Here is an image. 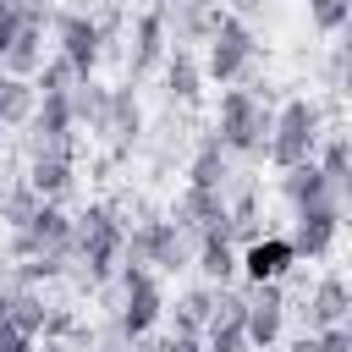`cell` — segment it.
Wrapping results in <instances>:
<instances>
[{
  "instance_id": "e575fe53",
  "label": "cell",
  "mask_w": 352,
  "mask_h": 352,
  "mask_svg": "<svg viewBox=\"0 0 352 352\" xmlns=\"http://www.w3.org/2000/svg\"><path fill=\"white\" fill-rule=\"evenodd\" d=\"M165 352H204V341H198V336H170Z\"/></svg>"
},
{
  "instance_id": "f546056e",
  "label": "cell",
  "mask_w": 352,
  "mask_h": 352,
  "mask_svg": "<svg viewBox=\"0 0 352 352\" xmlns=\"http://www.w3.org/2000/svg\"><path fill=\"white\" fill-rule=\"evenodd\" d=\"M72 330H77V308L72 302H44V330L38 336L44 341H66Z\"/></svg>"
},
{
  "instance_id": "5b68a950",
  "label": "cell",
  "mask_w": 352,
  "mask_h": 352,
  "mask_svg": "<svg viewBox=\"0 0 352 352\" xmlns=\"http://www.w3.org/2000/svg\"><path fill=\"white\" fill-rule=\"evenodd\" d=\"M319 138H324V104L297 94V99H286V104L275 110V126H270V148H264V160H270L275 170H286V165H297V160H314Z\"/></svg>"
},
{
  "instance_id": "4316f807",
  "label": "cell",
  "mask_w": 352,
  "mask_h": 352,
  "mask_svg": "<svg viewBox=\"0 0 352 352\" xmlns=\"http://www.w3.org/2000/svg\"><path fill=\"white\" fill-rule=\"evenodd\" d=\"M308 28L324 38H341L352 28V0H308Z\"/></svg>"
},
{
  "instance_id": "30bf717a",
  "label": "cell",
  "mask_w": 352,
  "mask_h": 352,
  "mask_svg": "<svg viewBox=\"0 0 352 352\" xmlns=\"http://www.w3.org/2000/svg\"><path fill=\"white\" fill-rule=\"evenodd\" d=\"M126 44H132V50H121V60H126V82L154 77V72H160V60H165V50H170V33H165V16H160V6H154V0L126 22Z\"/></svg>"
},
{
  "instance_id": "277c9868",
  "label": "cell",
  "mask_w": 352,
  "mask_h": 352,
  "mask_svg": "<svg viewBox=\"0 0 352 352\" xmlns=\"http://www.w3.org/2000/svg\"><path fill=\"white\" fill-rule=\"evenodd\" d=\"M126 264H143L154 275H182L192 270V236L170 214L143 209V220H126Z\"/></svg>"
},
{
  "instance_id": "7402d4cb",
  "label": "cell",
  "mask_w": 352,
  "mask_h": 352,
  "mask_svg": "<svg viewBox=\"0 0 352 352\" xmlns=\"http://www.w3.org/2000/svg\"><path fill=\"white\" fill-rule=\"evenodd\" d=\"M72 121H77V132L88 126L94 138L104 132V110H110V82H99V77H77L72 82Z\"/></svg>"
},
{
  "instance_id": "6da1fadb",
  "label": "cell",
  "mask_w": 352,
  "mask_h": 352,
  "mask_svg": "<svg viewBox=\"0 0 352 352\" xmlns=\"http://www.w3.org/2000/svg\"><path fill=\"white\" fill-rule=\"evenodd\" d=\"M121 258H126V220L116 204H88L82 214H72V275L82 292L110 286Z\"/></svg>"
},
{
  "instance_id": "60d3db41",
  "label": "cell",
  "mask_w": 352,
  "mask_h": 352,
  "mask_svg": "<svg viewBox=\"0 0 352 352\" xmlns=\"http://www.w3.org/2000/svg\"><path fill=\"white\" fill-rule=\"evenodd\" d=\"M236 6H242V11H253V6H258V0H236Z\"/></svg>"
},
{
  "instance_id": "7c38bea8",
  "label": "cell",
  "mask_w": 352,
  "mask_h": 352,
  "mask_svg": "<svg viewBox=\"0 0 352 352\" xmlns=\"http://www.w3.org/2000/svg\"><path fill=\"white\" fill-rule=\"evenodd\" d=\"M170 220H176L192 242L209 236V231L231 236V209H226V192H220V187H182V198L170 204Z\"/></svg>"
},
{
  "instance_id": "44dd1931",
  "label": "cell",
  "mask_w": 352,
  "mask_h": 352,
  "mask_svg": "<svg viewBox=\"0 0 352 352\" xmlns=\"http://www.w3.org/2000/svg\"><path fill=\"white\" fill-rule=\"evenodd\" d=\"M187 187H231V154L214 143V132H204L198 138V148H192V160H187Z\"/></svg>"
},
{
  "instance_id": "ba28073f",
  "label": "cell",
  "mask_w": 352,
  "mask_h": 352,
  "mask_svg": "<svg viewBox=\"0 0 352 352\" xmlns=\"http://www.w3.org/2000/svg\"><path fill=\"white\" fill-rule=\"evenodd\" d=\"M6 253H11V258H33V253H72V214H66V204L38 198V209L11 231Z\"/></svg>"
},
{
  "instance_id": "cb8c5ba5",
  "label": "cell",
  "mask_w": 352,
  "mask_h": 352,
  "mask_svg": "<svg viewBox=\"0 0 352 352\" xmlns=\"http://www.w3.org/2000/svg\"><path fill=\"white\" fill-rule=\"evenodd\" d=\"M44 292L38 286H11V308H6V324H16L22 336H33L38 341V330H44Z\"/></svg>"
},
{
  "instance_id": "ffe728a7",
  "label": "cell",
  "mask_w": 352,
  "mask_h": 352,
  "mask_svg": "<svg viewBox=\"0 0 352 352\" xmlns=\"http://www.w3.org/2000/svg\"><path fill=\"white\" fill-rule=\"evenodd\" d=\"M192 270H198L209 286H231V280H236V242L220 236V231L198 236V242H192Z\"/></svg>"
},
{
  "instance_id": "8fae6325",
  "label": "cell",
  "mask_w": 352,
  "mask_h": 352,
  "mask_svg": "<svg viewBox=\"0 0 352 352\" xmlns=\"http://www.w3.org/2000/svg\"><path fill=\"white\" fill-rule=\"evenodd\" d=\"M297 264H302V258H297V248H292L286 231H258L253 242L236 248V275H242L248 286H258V280H286Z\"/></svg>"
},
{
  "instance_id": "5bb4252c",
  "label": "cell",
  "mask_w": 352,
  "mask_h": 352,
  "mask_svg": "<svg viewBox=\"0 0 352 352\" xmlns=\"http://www.w3.org/2000/svg\"><path fill=\"white\" fill-rule=\"evenodd\" d=\"M352 314V292L336 270H324L308 292H302V330H324V324H341Z\"/></svg>"
},
{
  "instance_id": "8d00e7d4",
  "label": "cell",
  "mask_w": 352,
  "mask_h": 352,
  "mask_svg": "<svg viewBox=\"0 0 352 352\" xmlns=\"http://www.w3.org/2000/svg\"><path fill=\"white\" fill-rule=\"evenodd\" d=\"M6 308H11V286L0 280V324H6Z\"/></svg>"
},
{
  "instance_id": "52a82bcc",
  "label": "cell",
  "mask_w": 352,
  "mask_h": 352,
  "mask_svg": "<svg viewBox=\"0 0 352 352\" xmlns=\"http://www.w3.org/2000/svg\"><path fill=\"white\" fill-rule=\"evenodd\" d=\"M50 38H55V55L77 72V77H99V60H104V38H99V22L94 11H55L50 16Z\"/></svg>"
},
{
  "instance_id": "603a6c76",
  "label": "cell",
  "mask_w": 352,
  "mask_h": 352,
  "mask_svg": "<svg viewBox=\"0 0 352 352\" xmlns=\"http://www.w3.org/2000/svg\"><path fill=\"white\" fill-rule=\"evenodd\" d=\"M209 302H214V286H209V280L187 286V292L176 297V308L165 302V314H170V336H198V330L209 324Z\"/></svg>"
},
{
  "instance_id": "f35d334b",
  "label": "cell",
  "mask_w": 352,
  "mask_h": 352,
  "mask_svg": "<svg viewBox=\"0 0 352 352\" xmlns=\"http://www.w3.org/2000/svg\"><path fill=\"white\" fill-rule=\"evenodd\" d=\"M0 11H16V0H0Z\"/></svg>"
},
{
  "instance_id": "d6a6232c",
  "label": "cell",
  "mask_w": 352,
  "mask_h": 352,
  "mask_svg": "<svg viewBox=\"0 0 352 352\" xmlns=\"http://www.w3.org/2000/svg\"><path fill=\"white\" fill-rule=\"evenodd\" d=\"M341 77H346V44H336L330 50V66H324V82L330 88H341Z\"/></svg>"
},
{
  "instance_id": "7a4b0ae2",
  "label": "cell",
  "mask_w": 352,
  "mask_h": 352,
  "mask_svg": "<svg viewBox=\"0 0 352 352\" xmlns=\"http://www.w3.org/2000/svg\"><path fill=\"white\" fill-rule=\"evenodd\" d=\"M270 126H275V104H270L258 88H226V94H220L214 143H220L231 160H264Z\"/></svg>"
},
{
  "instance_id": "836d02e7",
  "label": "cell",
  "mask_w": 352,
  "mask_h": 352,
  "mask_svg": "<svg viewBox=\"0 0 352 352\" xmlns=\"http://www.w3.org/2000/svg\"><path fill=\"white\" fill-rule=\"evenodd\" d=\"M280 352H324V346H319V336H314V330H302V336L280 341Z\"/></svg>"
},
{
  "instance_id": "ac0fdd59",
  "label": "cell",
  "mask_w": 352,
  "mask_h": 352,
  "mask_svg": "<svg viewBox=\"0 0 352 352\" xmlns=\"http://www.w3.org/2000/svg\"><path fill=\"white\" fill-rule=\"evenodd\" d=\"M314 165H319L330 198L346 204V192H352V143H346V132H324L319 148H314Z\"/></svg>"
},
{
  "instance_id": "e0dca14e",
  "label": "cell",
  "mask_w": 352,
  "mask_h": 352,
  "mask_svg": "<svg viewBox=\"0 0 352 352\" xmlns=\"http://www.w3.org/2000/svg\"><path fill=\"white\" fill-rule=\"evenodd\" d=\"M22 182H28L38 198H55V204H66V192L77 187V160H66V154H28V170H22Z\"/></svg>"
},
{
  "instance_id": "f1b7e54d",
  "label": "cell",
  "mask_w": 352,
  "mask_h": 352,
  "mask_svg": "<svg viewBox=\"0 0 352 352\" xmlns=\"http://www.w3.org/2000/svg\"><path fill=\"white\" fill-rule=\"evenodd\" d=\"M33 209H38V192H33V187H28L22 176H16V182H11L6 192H0V220H6L11 231H16V226H22L28 214H33Z\"/></svg>"
},
{
  "instance_id": "4dcf8cb0",
  "label": "cell",
  "mask_w": 352,
  "mask_h": 352,
  "mask_svg": "<svg viewBox=\"0 0 352 352\" xmlns=\"http://www.w3.org/2000/svg\"><path fill=\"white\" fill-rule=\"evenodd\" d=\"M319 336V346L324 352H352V324L341 319V324H324V330H314Z\"/></svg>"
},
{
  "instance_id": "2e32d148",
  "label": "cell",
  "mask_w": 352,
  "mask_h": 352,
  "mask_svg": "<svg viewBox=\"0 0 352 352\" xmlns=\"http://www.w3.org/2000/svg\"><path fill=\"white\" fill-rule=\"evenodd\" d=\"M44 28H50V22L16 11V33H11V44H6V55H0V72H11V77H33L38 60H44Z\"/></svg>"
},
{
  "instance_id": "74e56055",
  "label": "cell",
  "mask_w": 352,
  "mask_h": 352,
  "mask_svg": "<svg viewBox=\"0 0 352 352\" xmlns=\"http://www.w3.org/2000/svg\"><path fill=\"white\" fill-rule=\"evenodd\" d=\"M33 352H72L66 341H44V346H33Z\"/></svg>"
},
{
  "instance_id": "ab89813d",
  "label": "cell",
  "mask_w": 352,
  "mask_h": 352,
  "mask_svg": "<svg viewBox=\"0 0 352 352\" xmlns=\"http://www.w3.org/2000/svg\"><path fill=\"white\" fill-rule=\"evenodd\" d=\"M6 132H11V126H6V121H0V148H6Z\"/></svg>"
},
{
  "instance_id": "83f0119b",
  "label": "cell",
  "mask_w": 352,
  "mask_h": 352,
  "mask_svg": "<svg viewBox=\"0 0 352 352\" xmlns=\"http://www.w3.org/2000/svg\"><path fill=\"white\" fill-rule=\"evenodd\" d=\"M28 82H33V94H72L77 72H72V66H66L60 55H44V60H38V72H33Z\"/></svg>"
},
{
  "instance_id": "3957f363",
  "label": "cell",
  "mask_w": 352,
  "mask_h": 352,
  "mask_svg": "<svg viewBox=\"0 0 352 352\" xmlns=\"http://www.w3.org/2000/svg\"><path fill=\"white\" fill-rule=\"evenodd\" d=\"M253 60H258V38H253L248 16H242V11H214L209 38H204V60H198L204 77L220 82V88H236V82L253 72Z\"/></svg>"
},
{
  "instance_id": "d4e9b609",
  "label": "cell",
  "mask_w": 352,
  "mask_h": 352,
  "mask_svg": "<svg viewBox=\"0 0 352 352\" xmlns=\"http://www.w3.org/2000/svg\"><path fill=\"white\" fill-rule=\"evenodd\" d=\"M33 104H38L33 82H28V77H11V72H0V121H6V126H22V121L33 116Z\"/></svg>"
},
{
  "instance_id": "484cf974",
  "label": "cell",
  "mask_w": 352,
  "mask_h": 352,
  "mask_svg": "<svg viewBox=\"0 0 352 352\" xmlns=\"http://www.w3.org/2000/svg\"><path fill=\"white\" fill-rule=\"evenodd\" d=\"M72 275V253H33V258H16V280L11 286H50Z\"/></svg>"
},
{
  "instance_id": "9a60e30c",
  "label": "cell",
  "mask_w": 352,
  "mask_h": 352,
  "mask_svg": "<svg viewBox=\"0 0 352 352\" xmlns=\"http://www.w3.org/2000/svg\"><path fill=\"white\" fill-rule=\"evenodd\" d=\"M160 77H165V99H170V104L192 110V104L204 99V66H198V55H192V50L170 44V50H165V60H160Z\"/></svg>"
},
{
  "instance_id": "9c48e42d",
  "label": "cell",
  "mask_w": 352,
  "mask_h": 352,
  "mask_svg": "<svg viewBox=\"0 0 352 352\" xmlns=\"http://www.w3.org/2000/svg\"><path fill=\"white\" fill-rule=\"evenodd\" d=\"M341 226H346V204H336V198H319V204H308V209H297L292 214V248H297V258H330L336 253V242H341Z\"/></svg>"
},
{
  "instance_id": "1f68e13d",
  "label": "cell",
  "mask_w": 352,
  "mask_h": 352,
  "mask_svg": "<svg viewBox=\"0 0 352 352\" xmlns=\"http://www.w3.org/2000/svg\"><path fill=\"white\" fill-rule=\"evenodd\" d=\"M33 346H38L33 336H22L16 324H0V352H33Z\"/></svg>"
},
{
  "instance_id": "8992f818",
  "label": "cell",
  "mask_w": 352,
  "mask_h": 352,
  "mask_svg": "<svg viewBox=\"0 0 352 352\" xmlns=\"http://www.w3.org/2000/svg\"><path fill=\"white\" fill-rule=\"evenodd\" d=\"M286 280H258V286H242V336L248 346L258 352H275L286 341Z\"/></svg>"
},
{
  "instance_id": "d590c367",
  "label": "cell",
  "mask_w": 352,
  "mask_h": 352,
  "mask_svg": "<svg viewBox=\"0 0 352 352\" xmlns=\"http://www.w3.org/2000/svg\"><path fill=\"white\" fill-rule=\"evenodd\" d=\"M11 33H16V11H0V55H6V44H11Z\"/></svg>"
},
{
  "instance_id": "4fadbf2b",
  "label": "cell",
  "mask_w": 352,
  "mask_h": 352,
  "mask_svg": "<svg viewBox=\"0 0 352 352\" xmlns=\"http://www.w3.org/2000/svg\"><path fill=\"white\" fill-rule=\"evenodd\" d=\"M99 138H110V154L116 160H126L143 143V99H138V82L110 88V110H104V132Z\"/></svg>"
},
{
  "instance_id": "d6986e66",
  "label": "cell",
  "mask_w": 352,
  "mask_h": 352,
  "mask_svg": "<svg viewBox=\"0 0 352 352\" xmlns=\"http://www.w3.org/2000/svg\"><path fill=\"white\" fill-rule=\"evenodd\" d=\"M275 192H280V204L297 214V209H308V204H319V198H330V187H324V176H319V165L314 160H297V165H286L280 176H275Z\"/></svg>"
}]
</instances>
